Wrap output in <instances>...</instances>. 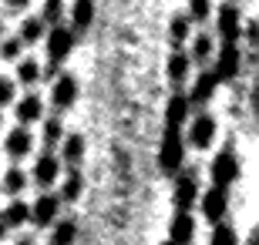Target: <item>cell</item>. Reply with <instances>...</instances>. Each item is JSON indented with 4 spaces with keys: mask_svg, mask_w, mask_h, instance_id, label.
Returning a JSON list of instances; mask_svg holds the SVG:
<instances>
[{
    "mask_svg": "<svg viewBox=\"0 0 259 245\" xmlns=\"http://www.w3.org/2000/svg\"><path fill=\"white\" fill-rule=\"evenodd\" d=\"M185 111H189V97L185 94H175L168 101V108H165V138H162V148H158V168L165 175H175L185 161V141H182Z\"/></svg>",
    "mask_w": 259,
    "mask_h": 245,
    "instance_id": "cell-1",
    "label": "cell"
},
{
    "mask_svg": "<svg viewBox=\"0 0 259 245\" xmlns=\"http://www.w3.org/2000/svg\"><path fill=\"white\" fill-rule=\"evenodd\" d=\"M71 47H74V30L54 24L51 34H48V77L58 74V64L71 54Z\"/></svg>",
    "mask_w": 259,
    "mask_h": 245,
    "instance_id": "cell-2",
    "label": "cell"
},
{
    "mask_svg": "<svg viewBox=\"0 0 259 245\" xmlns=\"http://www.w3.org/2000/svg\"><path fill=\"white\" fill-rule=\"evenodd\" d=\"M209 175H212V185H215V188H229L232 181L239 178V155L232 148L219 151L209 165Z\"/></svg>",
    "mask_w": 259,
    "mask_h": 245,
    "instance_id": "cell-3",
    "label": "cell"
},
{
    "mask_svg": "<svg viewBox=\"0 0 259 245\" xmlns=\"http://www.w3.org/2000/svg\"><path fill=\"white\" fill-rule=\"evenodd\" d=\"M179 178H175V208L179 212H189V208L195 205V198H199V175H195L192 168L185 171H175Z\"/></svg>",
    "mask_w": 259,
    "mask_h": 245,
    "instance_id": "cell-4",
    "label": "cell"
},
{
    "mask_svg": "<svg viewBox=\"0 0 259 245\" xmlns=\"http://www.w3.org/2000/svg\"><path fill=\"white\" fill-rule=\"evenodd\" d=\"M212 74H215V81H236L239 77V44H222L215 54V64H212Z\"/></svg>",
    "mask_w": 259,
    "mask_h": 245,
    "instance_id": "cell-5",
    "label": "cell"
},
{
    "mask_svg": "<svg viewBox=\"0 0 259 245\" xmlns=\"http://www.w3.org/2000/svg\"><path fill=\"white\" fill-rule=\"evenodd\" d=\"M239 27H242L239 7H236V4H222L219 7V37H222V44H239Z\"/></svg>",
    "mask_w": 259,
    "mask_h": 245,
    "instance_id": "cell-6",
    "label": "cell"
},
{
    "mask_svg": "<svg viewBox=\"0 0 259 245\" xmlns=\"http://www.w3.org/2000/svg\"><path fill=\"white\" fill-rule=\"evenodd\" d=\"M226 208H229L226 188H209L202 195V215L209 218V222H222V218H226Z\"/></svg>",
    "mask_w": 259,
    "mask_h": 245,
    "instance_id": "cell-7",
    "label": "cell"
},
{
    "mask_svg": "<svg viewBox=\"0 0 259 245\" xmlns=\"http://www.w3.org/2000/svg\"><path fill=\"white\" fill-rule=\"evenodd\" d=\"M51 101L58 104V108H71L77 104V81L71 74H61L54 77V84H51Z\"/></svg>",
    "mask_w": 259,
    "mask_h": 245,
    "instance_id": "cell-8",
    "label": "cell"
},
{
    "mask_svg": "<svg viewBox=\"0 0 259 245\" xmlns=\"http://www.w3.org/2000/svg\"><path fill=\"white\" fill-rule=\"evenodd\" d=\"M212 138H215V118H212V114H199V118L192 121V128H189L192 148H209Z\"/></svg>",
    "mask_w": 259,
    "mask_h": 245,
    "instance_id": "cell-9",
    "label": "cell"
},
{
    "mask_svg": "<svg viewBox=\"0 0 259 245\" xmlns=\"http://www.w3.org/2000/svg\"><path fill=\"white\" fill-rule=\"evenodd\" d=\"M58 208H61V198L40 195L37 202H34V208H30V222H34V225H51V222L58 218Z\"/></svg>",
    "mask_w": 259,
    "mask_h": 245,
    "instance_id": "cell-10",
    "label": "cell"
},
{
    "mask_svg": "<svg viewBox=\"0 0 259 245\" xmlns=\"http://www.w3.org/2000/svg\"><path fill=\"white\" fill-rule=\"evenodd\" d=\"M192 238H195V218L189 212H179L172 218V235H168V242L172 245H192Z\"/></svg>",
    "mask_w": 259,
    "mask_h": 245,
    "instance_id": "cell-11",
    "label": "cell"
},
{
    "mask_svg": "<svg viewBox=\"0 0 259 245\" xmlns=\"http://www.w3.org/2000/svg\"><path fill=\"white\" fill-rule=\"evenodd\" d=\"M58 175H61V161L54 158V155H40L37 158V165H34V178H37V185H44V188H51L54 181H58Z\"/></svg>",
    "mask_w": 259,
    "mask_h": 245,
    "instance_id": "cell-12",
    "label": "cell"
},
{
    "mask_svg": "<svg viewBox=\"0 0 259 245\" xmlns=\"http://www.w3.org/2000/svg\"><path fill=\"white\" fill-rule=\"evenodd\" d=\"M30 148H34V134H30L24 124L7 134V155L10 158H24V155H30Z\"/></svg>",
    "mask_w": 259,
    "mask_h": 245,
    "instance_id": "cell-13",
    "label": "cell"
},
{
    "mask_svg": "<svg viewBox=\"0 0 259 245\" xmlns=\"http://www.w3.org/2000/svg\"><path fill=\"white\" fill-rule=\"evenodd\" d=\"M215 84H219L215 74H212V71H202L195 87H192V94H189V104H209L212 94H215Z\"/></svg>",
    "mask_w": 259,
    "mask_h": 245,
    "instance_id": "cell-14",
    "label": "cell"
},
{
    "mask_svg": "<svg viewBox=\"0 0 259 245\" xmlns=\"http://www.w3.org/2000/svg\"><path fill=\"white\" fill-rule=\"evenodd\" d=\"M40 111H44V104H40V97L37 94H27L24 101L17 104V121L27 128L30 121H40Z\"/></svg>",
    "mask_w": 259,
    "mask_h": 245,
    "instance_id": "cell-15",
    "label": "cell"
},
{
    "mask_svg": "<svg viewBox=\"0 0 259 245\" xmlns=\"http://www.w3.org/2000/svg\"><path fill=\"white\" fill-rule=\"evenodd\" d=\"M189 71H192V61H189V54H185V51H175V54L168 57V77H172L175 84H185Z\"/></svg>",
    "mask_w": 259,
    "mask_h": 245,
    "instance_id": "cell-16",
    "label": "cell"
},
{
    "mask_svg": "<svg viewBox=\"0 0 259 245\" xmlns=\"http://www.w3.org/2000/svg\"><path fill=\"white\" fill-rule=\"evenodd\" d=\"M0 218H4V225H7V228H17V225H24V222H30V205L17 198V202H10V205H7V212H4Z\"/></svg>",
    "mask_w": 259,
    "mask_h": 245,
    "instance_id": "cell-17",
    "label": "cell"
},
{
    "mask_svg": "<svg viewBox=\"0 0 259 245\" xmlns=\"http://www.w3.org/2000/svg\"><path fill=\"white\" fill-rule=\"evenodd\" d=\"M44 37V20L40 17H27L24 24H20V44H37V40Z\"/></svg>",
    "mask_w": 259,
    "mask_h": 245,
    "instance_id": "cell-18",
    "label": "cell"
},
{
    "mask_svg": "<svg viewBox=\"0 0 259 245\" xmlns=\"http://www.w3.org/2000/svg\"><path fill=\"white\" fill-rule=\"evenodd\" d=\"M81 158H84V138H81V134L64 138V161L67 165H77Z\"/></svg>",
    "mask_w": 259,
    "mask_h": 245,
    "instance_id": "cell-19",
    "label": "cell"
},
{
    "mask_svg": "<svg viewBox=\"0 0 259 245\" xmlns=\"http://www.w3.org/2000/svg\"><path fill=\"white\" fill-rule=\"evenodd\" d=\"M209 245H239V238H236L232 225H226V222H215V228H212V235H209Z\"/></svg>",
    "mask_w": 259,
    "mask_h": 245,
    "instance_id": "cell-20",
    "label": "cell"
},
{
    "mask_svg": "<svg viewBox=\"0 0 259 245\" xmlns=\"http://www.w3.org/2000/svg\"><path fill=\"white\" fill-rule=\"evenodd\" d=\"M24 188H27V175L20 168H10L7 175H4V191H7V195H20Z\"/></svg>",
    "mask_w": 259,
    "mask_h": 245,
    "instance_id": "cell-21",
    "label": "cell"
},
{
    "mask_svg": "<svg viewBox=\"0 0 259 245\" xmlns=\"http://www.w3.org/2000/svg\"><path fill=\"white\" fill-rule=\"evenodd\" d=\"M189 24H192V20L185 17V14H179V17H172V27H168V37H172V44H175V47H182V44H185V37H189Z\"/></svg>",
    "mask_w": 259,
    "mask_h": 245,
    "instance_id": "cell-22",
    "label": "cell"
},
{
    "mask_svg": "<svg viewBox=\"0 0 259 245\" xmlns=\"http://www.w3.org/2000/svg\"><path fill=\"white\" fill-rule=\"evenodd\" d=\"M81 188H84V181H81V175H77V171H71V175L64 178V188H61V202H77Z\"/></svg>",
    "mask_w": 259,
    "mask_h": 245,
    "instance_id": "cell-23",
    "label": "cell"
},
{
    "mask_svg": "<svg viewBox=\"0 0 259 245\" xmlns=\"http://www.w3.org/2000/svg\"><path fill=\"white\" fill-rule=\"evenodd\" d=\"M74 238H77V225H74V222H61V225L54 228L51 245H74Z\"/></svg>",
    "mask_w": 259,
    "mask_h": 245,
    "instance_id": "cell-24",
    "label": "cell"
},
{
    "mask_svg": "<svg viewBox=\"0 0 259 245\" xmlns=\"http://www.w3.org/2000/svg\"><path fill=\"white\" fill-rule=\"evenodd\" d=\"M61 138H64V124H61V118H48V121H44V144L54 148Z\"/></svg>",
    "mask_w": 259,
    "mask_h": 245,
    "instance_id": "cell-25",
    "label": "cell"
},
{
    "mask_svg": "<svg viewBox=\"0 0 259 245\" xmlns=\"http://www.w3.org/2000/svg\"><path fill=\"white\" fill-rule=\"evenodd\" d=\"M17 77L24 81V84H34V81L40 77V67L34 64L30 57H24V61H20V67H17Z\"/></svg>",
    "mask_w": 259,
    "mask_h": 245,
    "instance_id": "cell-26",
    "label": "cell"
},
{
    "mask_svg": "<svg viewBox=\"0 0 259 245\" xmlns=\"http://www.w3.org/2000/svg\"><path fill=\"white\" fill-rule=\"evenodd\" d=\"M91 24V0H77L74 4V27L84 30Z\"/></svg>",
    "mask_w": 259,
    "mask_h": 245,
    "instance_id": "cell-27",
    "label": "cell"
},
{
    "mask_svg": "<svg viewBox=\"0 0 259 245\" xmlns=\"http://www.w3.org/2000/svg\"><path fill=\"white\" fill-rule=\"evenodd\" d=\"M192 57H195V61H209V57H212V34H199V37H195Z\"/></svg>",
    "mask_w": 259,
    "mask_h": 245,
    "instance_id": "cell-28",
    "label": "cell"
},
{
    "mask_svg": "<svg viewBox=\"0 0 259 245\" xmlns=\"http://www.w3.org/2000/svg\"><path fill=\"white\" fill-rule=\"evenodd\" d=\"M61 14H64V0H44V20L51 27L61 24Z\"/></svg>",
    "mask_w": 259,
    "mask_h": 245,
    "instance_id": "cell-29",
    "label": "cell"
},
{
    "mask_svg": "<svg viewBox=\"0 0 259 245\" xmlns=\"http://www.w3.org/2000/svg\"><path fill=\"white\" fill-rule=\"evenodd\" d=\"M209 0H189V14H185V17L189 20H205L209 17Z\"/></svg>",
    "mask_w": 259,
    "mask_h": 245,
    "instance_id": "cell-30",
    "label": "cell"
},
{
    "mask_svg": "<svg viewBox=\"0 0 259 245\" xmlns=\"http://www.w3.org/2000/svg\"><path fill=\"white\" fill-rule=\"evenodd\" d=\"M20 51H24V44H20L17 37H10V40H4V44H0V57H4V61H17Z\"/></svg>",
    "mask_w": 259,
    "mask_h": 245,
    "instance_id": "cell-31",
    "label": "cell"
},
{
    "mask_svg": "<svg viewBox=\"0 0 259 245\" xmlns=\"http://www.w3.org/2000/svg\"><path fill=\"white\" fill-rule=\"evenodd\" d=\"M10 101H14V81L10 77H0V108L10 104Z\"/></svg>",
    "mask_w": 259,
    "mask_h": 245,
    "instance_id": "cell-32",
    "label": "cell"
},
{
    "mask_svg": "<svg viewBox=\"0 0 259 245\" xmlns=\"http://www.w3.org/2000/svg\"><path fill=\"white\" fill-rule=\"evenodd\" d=\"M24 4H27V0H10V7H24Z\"/></svg>",
    "mask_w": 259,
    "mask_h": 245,
    "instance_id": "cell-33",
    "label": "cell"
},
{
    "mask_svg": "<svg viewBox=\"0 0 259 245\" xmlns=\"http://www.w3.org/2000/svg\"><path fill=\"white\" fill-rule=\"evenodd\" d=\"M7 235V225H4V218H0V238Z\"/></svg>",
    "mask_w": 259,
    "mask_h": 245,
    "instance_id": "cell-34",
    "label": "cell"
},
{
    "mask_svg": "<svg viewBox=\"0 0 259 245\" xmlns=\"http://www.w3.org/2000/svg\"><path fill=\"white\" fill-rule=\"evenodd\" d=\"M17 245H34V242H30V238H20V242Z\"/></svg>",
    "mask_w": 259,
    "mask_h": 245,
    "instance_id": "cell-35",
    "label": "cell"
},
{
    "mask_svg": "<svg viewBox=\"0 0 259 245\" xmlns=\"http://www.w3.org/2000/svg\"><path fill=\"white\" fill-rule=\"evenodd\" d=\"M0 124H4V118H0Z\"/></svg>",
    "mask_w": 259,
    "mask_h": 245,
    "instance_id": "cell-36",
    "label": "cell"
},
{
    "mask_svg": "<svg viewBox=\"0 0 259 245\" xmlns=\"http://www.w3.org/2000/svg\"><path fill=\"white\" fill-rule=\"evenodd\" d=\"M165 245H172V242H165Z\"/></svg>",
    "mask_w": 259,
    "mask_h": 245,
    "instance_id": "cell-37",
    "label": "cell"
},
{
    "mask_svg": "<svg viewBox=\"0 0 259 245\" xmlns=\"http://www.w3.org/2000/svg\"><path fill=\"white\" fill-rule=\"evenodd\" d=\"M0 27H4V24H0Z\"/></svg>",
    "mask_w": 259,
    "mask_h": 245,
    "instance_id": "cell-38",
    "label": "cell"
}]
</instances>
